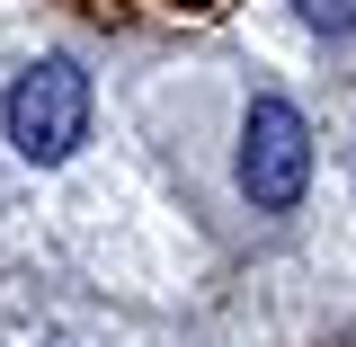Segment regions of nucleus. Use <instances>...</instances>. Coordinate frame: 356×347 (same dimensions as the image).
<instances>
[{
  "instance_id": "obj_1",
  "label": "nucleus",
  "mask_w": 356,
  "mask_h": 347,
  "mask_svg": "<svg viewBox=\"0 0 356 347\" xmlns=\"http://www.w3.org/2000/svg\"><path fill=\"white\" fill-rule=\"evenodd\" d=\"M9 143H18V161H36V170L72 161L89 143V72L81 63L44 54V63H27V72L9 81Z\"/></svg>"
},
{
  "instance_id": "obj_2",
  "label": "nucleus",
  "mask_w": 356,
  "mask_h": 347,
  "mask_svg": "<svg viewBox=\"0 0 356 347\" xmlns=\"http://www.w3.org/2000/svg\"><path fill=\"white\" fill-rule=\"evenodd\" d=\"M303 187H312V125L285 98H259L241 116V196L259 214H285V205H303Z\"/></svg>"
},
{
  "instance_id": "obj_3",
  "label": "nucleus",
  "mask_w": 356,
  "mask_h": 347,
  "mask_svg": "<svg viewBox=\"0 0 356 347\" xmlns=\"http://www.w3.org/2000/svg\"><path fill=\"white\" fill-rule=\"evenodd\" d=\"M303 9V27H321V36H348L356 27V0H294Z\"/></svg>"
}]
</instances>
